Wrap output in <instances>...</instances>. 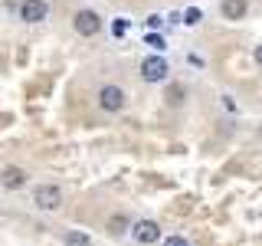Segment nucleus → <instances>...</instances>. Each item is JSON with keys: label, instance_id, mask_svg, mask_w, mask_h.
<instances>
[{"label": "nucleus", "instance_id": "1", "mask_svg": "<svg viewBox=\"0 0 262 246\" xmlns=\"http://www.w3.org/2000/svg\"><path fill=\"white\" fill-rule=\"evenodd\" d=\"M33 203H36L39 210H56L62 203V191L56 184H39L36 191H33Z\"/></svg>", "mask_w": 262, "mask_h": 246}, {"label": "nucleus", "instance_id": "2", "mask_svg": "<svg viewBox=\"0 0 262 246\" xmlns=\"http://www.w3.org/2000/svg\"><path fill=\"white\" fill-rule=\"evenodd\" d=\"M125 89L121 86H102L98 89V105H102L105 112H118V109H125Z\"/></svg>", "mask_w": 262, "mask_h": 246}, {"label": "nucleus", "instance_id": "3", "mask_svg": "<svg viewBox=\"0 0 262 246\" xmlns=\"http://www.w3.org/2000/svg\"><path fill=\"white\" fill-rule=\"evenodd\" d=\"M72 27H76V33H82V36H95V33L102 30V16L95 10H79L72 16Z\"/></svg>", "mask_w": 262, "mask_h": 246}, {"label": "nucleus", "instance_id": "4", "mask_svg": "<svg viewBox=\"0 0 262 246\" xmlns=\"http://www.w3.org/2000/svg\"><path fill=\"white\" fill-rule=\"evenodd\" d=\"M167 72H170V66H167V59H161V56H147V59L141 63L144 82H164V79H167Z\"/></svg>", "mask_w": 262, "mask_h": 246}, {"label": "nucleus", "instance_id": "5", "mask_svg": "<svg viewBox=\"0 0 262 246\" xmlns=\"http://www.w3.org/2000/svg\"><path fill=\"white\" fill-rule=\"evenodd\" d=\"M46 13H49L46 0H23V4H20V20H27V23L46 20Z\"/></svg>", "mask_w": 262, "mask_h": 246}, {"label": "nucleus", "instance_id": "6", "mask_svg": "<svg viewBox=\"0 0 262 246\" xmlns=\"http://www.w3.org/2000/svg\"><path fill=\"white\" fill-rule=\"evenodd\" d=\"M131 233H135L138 243H158L161 240V227L154 223V220H138V223L131 227Z\"/></svg>", "mask_w": 262, "mask_h": 246}, {"label": "nucleus", "instance_id": "7", "mask_svg": "<svg viewBox=\"0 0 262 246\" xmlns=\"http://www.w3.org/2000/svg\"><path fill=\"white\" fill-rule=\"evenodd\" d=\"M0 184H4L7 191H16V187L27 184V171L23 168H4L0 171Z\"/></svg>", "mask_w": 262, "mask_h": 246}, {"label": "nucleus", "instance_id": "8", "mask_svg": "<svg viewBox=\"0 0 262 246\" xmlns=\"http://www.w3.org/2000/svg\"><path fill=\"white\" fill-rule=\"evenodd\" d=\"M246 10H249V0H223V7H220L226 20H243Z\"/></svg>", "mask_w": 262, "mask_h": 246}, {"label": "nucleus", "instance_id": "9", "mask_svg": "<svg viewBox=\"0 0 262 246\" xmlns=\"http://www.w3.org/2000/svg\"><path fill=\"white\" fill-rule=\"evenodd\" d=\"M66 246H92V240H89V233H82V230H69V233L62 236Z\"/></svg>", "mask_w": 262, "mask_h": 246}, {"label": "nucleus", "instance_id": "10", "mask_svg": "<svg viewBox=\"0 0 262 246\" xmlns=\"http://www.w3.org/2000/svg\"><path fill=\"white\" fill-rule=\"evenodd\" d=\"M200 16H203V13L196 10V7H190V10L184 13V23H190V27H193V23H200Z\"/></svg>", "mask_w": 262, "mask_h": 246}, {"label": "nucleus", "instance_id": "11", "mask_svg": "<svg viewBox=\"0 0 262 246\" xmlns=\"http://www.w3.org/2000/svg\"><path fill=\"white\" fill-rule=\"evenodd\" d=\"M164 246H190L184 240V236H167V240H164Z\"/></svg>", "mask_w": 262, "mask_h": 246}, {"label": "nucleus", "instance_id": "12", "mask_svg": "<svg viewBox=\"0 0 262 246\" xmlns=\"http://www.w3.org/2000/svg\"><path fill=\"white\" fill-rule=\"evenodd\" d=\"M121 227H125V217H115L112 223H108V230H112V233H121Z\"/></svg>", "mask_w": 262, "mask_h": 246}, {"label": "nucleus", "instance_id": "13", "mask_svg": "<svg viewBox=\"0 0 262 246\" xmlns=\"http://www.w3.org/2000/svg\"><path fill=\"white\" fill-rule=\"evenodd\" d=\"M147 46H154V49H164V39H161V36H154V33H151V36H147Z\"/></svg>", "mask_w": 262, "mask_h": 246}, {"label": "nucleus", "instance_id": "14", "mask_svg": "<svg viewBox=\"0 0 262 246\" xmlns=\"http://www.w3.org/2000/svg\"><path fill=\"white\" fill-rule=\"evenodd\" d=\"M125 30H128V20H118V23H115V33H118V36H121Z\"/></svg>", "mask_w": 262, "mask_h": 246}, {"label": "nucleus", "instance_id": "15", "mask_svg": "<svg viewBox=\"0 0 262 246\" xmlns=\"http://www.w3.org/2000/svg\"><path fill=\"white\" fill-rule=\"evenodd\" d=\"M256 63L262 66V46H256Z\"/></svg>", "mask_w": 262, "mask_h": 246}]
</instances>
